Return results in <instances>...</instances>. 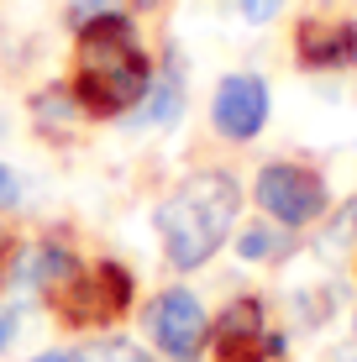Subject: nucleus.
I'll list each match as a JSON object with an SVG mask.
<instances>
[{
    "mask_svg": "<svg viewBox=\"0 0 357 362\" xmlns=\"http://www.w3.org/2000/svg\"><path fill=\"white\" fill-rule=\"evenodd\" d=\"M147 84H153V58L142 53L137 27H131L127 11H110V16L74 32V79H69V90H74L84 116H95V121L127 116V110L142 105Z\"/></svg>",
    "mask_w": 357,
    "mask_h": 362,
    "instance_id": "obj_1",
    "label": "nucleus"
},
{
    "mask_svg": "<svg viewBox=\"0 0 357 362\" xmlns=\"http://www.w3.org/2000/svg\"><path fill=\"white\" fill-rule=\"evenodd\" d=\"M242 210V184L221 168H200L189 179H179L168 199L158 205V242H163L168 268L189 273L200 263H211L221 252V242H231Z\"/></svg>",
    "mask_w": 357,
    "mask_h": 362,
    "instance_id": "obj_2",
    "label": "nucleus"
},
{
    "mask_svg": "<svg viewBox=\"0 0 357 362\" xmlns=\"http://www.w3.org/2000/svg\"><path fill=\"white\" fill-rule=\"evenodd\" d=\"M131 273L127 268H116V263H95L90 273H74V279L64 284V289H53L47 299H53V310H58V320L64 326H116L121 315L131 310Z\"/></svg>",
    "mask_w": 357,
    "mask_h": 362,
    "instance_id": "obj_3",
    "label": "nucleus"
},
{
    "mask_svg": "<svg viewBox=\"0 0 357 362\" xmlns=\"http://www.w3.org/2000/svg\"><path fill=\"white\" fill-rule=\"evenodd\" d=\"M252 199L263 205L268 221H279V226H289V231L310 226V221H321L331 210L326 179L315 168H305V163H268V168H257Z\"/></svg>",
    "mask_w": 357,
    "mask_h": 362,
    "instance_id": "obj_4",
    "label": "nucleus"
},
{
    "mask_svg": "<svg viewBox=\"0 0 357 362\" xmlns=\"http://www.w3.org/2000/svg\"><path fill=\"white\" fill-rule=\"evenodd\" d=\"M142 331L158 352L168 357H194L205 341H211V315L189 289H163L158 299H147L142 310Z\"/></svg>",
    "mask_w": 357,
    "mask_h": 362,
    "instance_id": "obj_5",
    "label": "nucleus"
},
{
    "mask_svg": "<svg viewBox=\"0 0 357 362\" xmlns=\"http://www.w3.org/2000/svg\"><path fill=\"white\" fill-rule=\"evenodd\" d=\"M211 336H216V362H274L284 357V336L268 331V315H263V299L242 294L221 310V320H211Z\"/></svg>",
    "mask_w": 357,
    "mask_h": 362,
    "instance_id": "obj_6",
    "label": "nucleus"
},
{
    "mask_svg": "<svg viewBox=\"0 0 357 362\" xmlns=\"http://www.w3.org/2000/svg\"><path fill=\"white\" fill-rule=\"evenodd\" d=\"M211 127L226 142H252L268 127V84L257 74H226L211 95Z\"/></svg>",
    "mask_w": 357,
    "mask_h": 362,
    "instance_id": "obj_7",
    "label": "nucleus"
},
{
    "mask_svg": "<svg viewBox=\"0 0 357 362\" xmlns=\"http://www.w3.org/2000/svg\"><path fill=\"white\" fill-rule=\"evenodd\" d=\"M294 64L310 74H336L357 64V21L347 16H305L294 27Z\"/></svg>",
    "mask_w": 357,
    "mask_h": 362,
    "instance_id": "obj_8",
    "label": "nucleus"
},
{
    "mask_svg": "<svg viewBox=\"0 0 357 362\" xmlns=\"http://www.w3.org/2000/svg\"><path fill=\"white\" fill-rule=\"evenodd\" d=\"M74 273H79V257H74V247L58 242V236H47V242H32L27 252L16 257V279H21V284H37L42 294L64 289Z\"/></svg>",
    "mask_w": 357,
    "mask_h": 362,
    "instance_id": "obj_9",
    "label": "nucleus"
},
{
    "mask_svg": "<svg viewBox=\"0 0 357 362\" xmlns=\"http://www.w3.org/2000/svg\"><path fill=\"white\" fill-rule=\"evenodd\" d=\"M158 84H147V95H142V116L137 121H147V127H168V121L184 110V74H179V58L168 53V64L153 74Z\"/></svg>",
    "mask_w": 357,
    "mask_h": 362,
    "instance_id": "obj_10",
    "label": "nucleus"
},
{
    "mask_svg": "<svg viewBox=\"0 0 357 362\" xmlns=\"http://www.w3.org/2000/svg\"><path fill=\"white\" fill-rule=\"evenodd\" d=\"M289 226H263V221H257V226H242V236H237V252L247 257V263H268V257H284L289 252V236H284Z\"/></svg>",
    "mask_w": 357,
    "mask_h": 362,
    "instance_id": "obj_11",
    "label": "nucleus"
},
{
    "mask_svg": "<svg viewBox=\"0 0 357 362\" xmlns=\"http://www.w3.org/2000/svg\"><path fill=\"white\" fill-rule=\"evenodd\" d=\"M32 116L42 121V132H53V136H58V132H64V121L84 116V110H79V100H74L69 84H53V90H42V95L32 100Z\"/></svg>",
    "mask_w": 357,
    "mask_h": 362,
    "instance_id": "obj_12",
    "label": "nucleus"
},
{
    "mask_svg": "<svg viewBox=\"0 0 357 362\" xmlns=\"http://www.w3.org/2000/svg\"><path fill=\"white\" fill-rule=\"evenodd\" d=\"M110 11H121L116 0H74V6H69V32L90 27V21H100V16H110Z\"/></svg>",
    "mask_w": 357,
    "mask_h": 362,
    "instance_id": "obj_13",
    "label": "nucleus"
},
{
    "mask_svg": "<svg viewBox=\"0 0 357 362\" xmlns=\"http://www.w3.org/2000/svg\"><path fill=\"white\" fill-rule=\"evenodd\" d=\"M237 11L247 21H257V27H263V21H274L279 11H284V0H237Z\"/></svg>",
    "mask_w": 357,
    "mask_h": 362,
    "instance_id": "obj_14",
    "label": "nucleus"
},
{
    "mask_svg": "<svg viewBox=\"0 0 357 362\" xmlns=\"http://www.w3.org/2000/svg\"><path fill=\"white\" fill-rule=\"evenodd\" d=\"M100 357H105V362H147L137 346H127V341H105V346H100Z\"/></svg>",
    "mask_w": 357,
    "mask_h": 362,
    "instance_id": "obj_15",
    "label": "nucleus"
},
{
    "mask_svg": "<svg viewBox=\"0 0 357 362\" xmlns=\"http://www.w3.org/2000/svg\"><path fill=\"white\" fill-rule=\"evenodd\" d=\"M16 199H21V184H16V173L0 163V210H6V205H16Z\"/></svg>",
    "mask_w": 357,
    "mask_h": 362,
    "instance_id": "obj_16",
    "label": "nucleus"
},
{
    "mask_svg": "<svg viewBox=\"0 0 357 362\" xmlns=\"http://www.w3.org/2000/svg\"><path fill=\"white\" fill-rule=\"evenodd\" d=\"M11 336H16V310H11V305H0V352L11 346Z\"/></svg>",
    "mask_w": 357,
    "mask_h": 362,
    "instance_id": "obj_17",
    "label": "nucleus"
},
{
    "mask_svg": "<svg viewBox=\"0 0 357 362\" xmlns=\"http://www.w3.org/2000/svg\"><path fill=\"white\" fill-rule=\"evenodd\" d=\"M32 362H84L79 352H42V357H32Z\"/></svg>",
    "mask_w": 357,
    "mask_h": 362,
    "instance_id": "obj_18",
    "label": "nucleus"
},
{
    "mask_svg": "<svg viewBox=\"0 0 357 362\" xmlns=\"http://www.w3.org/2000/svg\"><path fill=\"white\" fill-rule=\"evenodd\" d=\"M6 252H11V236H6V231H0V257H6Z\"/></svg>",
    "mask_w": 357,
    "mask_h": 362,
    "instance_id": "obj_19",
    "label": "nucleus"
},
{
    "mask_svg": "<svg viewBox=\"0 0 357 362\" xmlns=\"http://www.w3.org/2000/svg\"><path fill=\"white\" fill-rule=\"evenodd\" d=\"M131 6H137V11H153V6H158V0H131Z\"/></svg>",
    "mask_w": 357,
    "mask_h": 362,
    "instance_id": "obj_20",
    "label": "nucleus"
},
{
    "mask_svg": "<svg viewBox=\"0 0 357 362\" xmlns=\"http://www.w3.org/2000/svg\"><path fill=\"white\" fill-rule=\"evenodd\" d=\"M179 362H194V357H179Z\"/></svg>",
    "mask_w": 357,
    "mask_h": 362,
    "instance_id": "obj_21",
    "label": "nucleus"
},
{
    "mask_svg": "<svg viewBox=\"0 0 357 362\" xmlns=\"http://www.w3.org/2000/svg\"><path fill=\"white\" fill-rule=\"evenodd\" d=\"M352 331H357V315H352Z\"/></svg>",
    "mask_w": 357,
    "mask_h": 362,
    "instance_id": "obj_22",
    "label": "nucleus"
}]
</instances>
